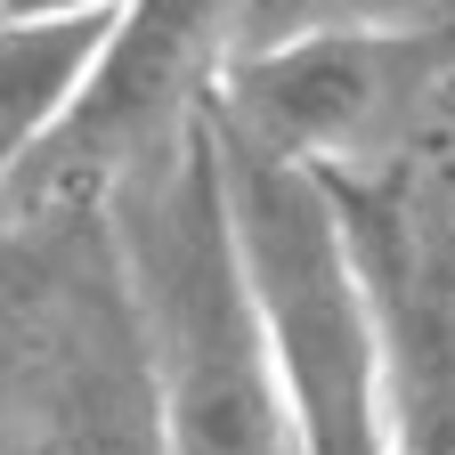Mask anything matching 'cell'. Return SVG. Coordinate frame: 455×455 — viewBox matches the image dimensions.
<instances>
[{
    "label": "cell",
    "mask_w": 455,
    "mask_h": 455,
    "mask_svg": "<svg viewBox=\"0 0 455 455\" xmlns=\"http://www.w3.org/2000/svg\"><path fill=\"white\" fill-rule=\"evenodd\" d=\"M114 196H123V268L147 333L163 455H301L236 252L212 106L155 163L114 180Z\"/></svg>",
    "instance_id": "obj_1"
},
{
    "label": "cell",
    "mask_w": 455,
    "mask_h": 455,
    "mask_svg": "<svg viewBox=\"0 0 455 455\" xmlns=\"http://www.w3.org/2000/svg\"><path fill=\"white\" fill-rule=\"evenodd\" d=\"M220 163L236 252L252 276V309L301 455H398L390 325L333 188L317 180V163H284L236 139H220Z\"/></svg>",
    "instance_id": "obj_2"
},
{
    "label": "cell",
    "mask_w": 455,
    "mask_h": 455,
    "mask_svg": "<svg viewBox=\"0 0 455 455\" xmlns=\"http://www.w3.org/2000/svg\"><path fill=\"white\" fill-rule=\"evenodd\" d=\"M228 9L236 0H114L98 57L66 106V123L41 139L9 196H90L155 163L228 74Z\"/></svg>",
    "instance_id": "obj_3"
},
{
    "label": "cell",
    "mask_w": 455,
    "mask_h": 455,
    "mask_svg": "<svg viewBox=\"0 0 455 455\" xmlns=\"http://www.w3.org/2000/svg\"><path fill=\"white\" fill-rule=\"evenodd\" d=\"M439 66L431 25H317L284 33L268 49L228 57L212 90L220 139L284 155V163H333L374 139L407 98H423Z\"/></svg>",
    "instance_id": "obj_4"
},
{
    "label": "cell",
    "mask_w": 455,
    "mask_h": 455,
    "mask_svg": "<svg viewBox=\"0 0 455 455\" xmlns=\"http://www.w3.org/2000/svg\"><path fill=\"white\" fill-rule=\"evenodd\" d=\"M114 9H66V17H0V204L17 171L41 155V139L66 123V106L98 57Z\"/></svg>",
    "instance_id": "obj_5"
},
{
    "label": "cell",
    "mask_w": 455,
    "mask_h": 455,
    "mask_svg": "<svg viewBox=\"0 0 455 455\" xmlns=\"http://www.w3.org/2000/svg\"><path fill=\"white\" fill-rule=\"evenodd\" d=\"M431 0H236L228 9V57L268 49L284 33H317V25H423Z\"/></svg>",
    "instance_id": "obj_6"
},
{
    "label": "cell",
    "mask_w": 455,
    "mask_h": 455,
    "mask_svg": "<svg viewBox=\"0 0 455 455\" xmlns=\"http://www.w3.org/2000/svg\"><path fill=\"white\" fill-rule=\"evenodd\" d=\"M66 9H114V0H0V17H66Z\"/></svg>",
    "instance_id": "obj_7"
}]
</instances>
